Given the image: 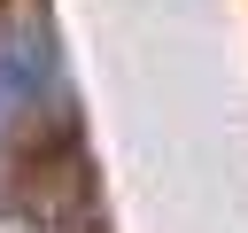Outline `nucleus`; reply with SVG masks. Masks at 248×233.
<instances>
[{
  "mask_svg": "<svg viewBox=\"0 0 248 233\" xmlns=\"http://www.w3.org/2000/svg\"><path fill=\"white\" fill-rule=\"evenodd\" d=\"M78 140V101L54 54L46 16L0 8V163H62Z\"/></svg>",
  "mask_w": 248,
  "mask_h": 233,
  "instance_id": "f257e3e1",
  "label": "nucleus"
}]
</instances>
